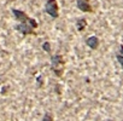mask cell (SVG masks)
Wrapping results in <instances>:
<instances>
[{"label": "cell", "mask_w": 123, "mask_h": 121, "mask_svg": "<svg viewBox=\"0 0 123 121\" xmlns=\"http://www.w3.org/2000/svg\"><path fill=\"white\" fill-rule=\"evenodd\" d=\"M64 67H65V62L62 54L51 56V69L57 78H62L64 72Z\"/></svg>", "instance_id": "obj_1"}, {"label": "cell", "mask_w": 123, "mask_h": 121, "mask_svg": "<svg viewBox=\"0 0 123 121\" xmlns=\"http://www.w3.org/2000/svg\"><path fill=\"white\" fill-rule=\"evenodd\" d=\"M12 13H13L15 18H16L17 21H19L21 23H30V24H33V27H34L35 29L39 27V23L36 22V20L29 17L24 11L18 10V9H12Z\"/></svg>", "instance_id": "obj_2"}, {"label": "cell", "mask_w": 123, "mask_h": 121, "mask_svg": "<svg viewBox=\"0 0 123 121\" xmlns=\"http://www.w3.org/2000/svg\"><path fill=\"white\" fill-rule=\"evenodd\" d=\"M45 11L52 17V18H58L59 16V7L57 0H47L45 4Z\"/></svg>", "instance_id": "obj_3"}, {"label": "cell", "mask_w": 123, "mask_h": 121, "mask_svg": "<svg viewBox=\"0 0 123 121\" xmlns=\"http://www.w3.org/2000/svg\"><path fill=\"white\" fill-rule=\"evenodd\" d=\"M16 30H18L21 34L23 35H30V34H35V28L33 27V24L30 23H19L16 27Z\"/></svg>", "instance_id": "obj_4"}, {"label": "cell", "mask_w": 123, "mask_h": 121, "mask_svg": "<svg viewBox=\"0 0 123 121\" xmlns=\"http://www.w3.org/2000/svg\"><path fill=\"white\" fill-rule=\"evenodd\" d=\"M76 6L82 12H88V13L93 12V7L89 3V0H76Z\"/></svg>", "instance_id": "obj_5"}, {"label": "cell", "mask_w": 123, "mask_h": 121, "mask_svg": "<svg viewBox=\"0 0 123 121\" xmlns=\"http://www.w3.org/2000/svg\"><path fill=\"white\" fill-rule=\"evenodd\" d=\"M86 45H87L89 48H92V50H97L98 46H99V39H98L97 36L92 35V36H89V38L86 40Z\"/></svg>", "instance_id": "obj_6"}, {"label": "cell", "mask_w": 123, "mask_h": 121, "mask_svg": "<svg viewBox=\"0 0 123 121\" xmlns=\"http://www.w3.org/2000/svg\"><path fill=\"white\" fill-rule=\"evenodd\" d=\"M86 27H87V21L85 20V18H77V21H76V28H77V30L79 32H83L85 29H86Z\"/></svg>", "instance_id": "obj_7"}, {"label": "cell", "mask_w": 123, "mask_h": 121, "mask_svg": "<svg viewBox=\"0 0 123 121\" xmlns=\"http://www.w3.org/2000/svg\"><path fill=\"white\" fill-rule=\"evenodd\" d=\"M116 58H117V60H118V63L123 67V45L119 46V50H118V52L116 53Z\"/></svg>", "instance_id": "obj_8"}, {"label": "cell", "mask_w": 123, "mask_h": 121, "mask_svg": "<svg viewBox=\"0 0 123 121\" xmlns=\"http://www.w3.org/2000/svg\"><path fill=\"white\" fill-rule=\"evenodd\" d=\"M42 50L45 51V52H51V44L48 42V41H45L43 44H42Z\"/></svg>", "instance_id": "obj_9"}, {"label": "cell", "mask_w": 123, "mask_h": 121, "mask_svg": "<svg viewBox=\"0 0 123 121\" xmlns=\"http://www.w3.org/2000/svg\"><path fill=\"white\" fill-rule=\"evenodd\" d=\"M42 121H53V116L51 113H45L43 117H42Z\"/></svg>", "instance_id": "obj_10"}]
</instances>
